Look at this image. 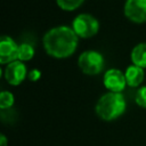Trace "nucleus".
Returning <instances> with one entry per match:
<instances>
[{
    "mask_svg": "<svg viewBox=\"0 0 146 146\" xmlns=\"http://www.w3.org/2000/svg\"><path fill=\"white\" fill-rule=\"evenodd\" d=\"M79 43V36L72 27L56 26L46 32L42 38V44L46 52L57 59L72 56Z\"/></svg>",
    "mask_w": 146,
    "mask_h": 146,
    "instance_id": "1",
    "label": "nucleus"
},
{
    "mask_svg": "<svg viewBox=\"0 0 146 146\" xmlns=\"http://www.w3.org/2000/svg\"><path fill=\"white\" fill-rule=\"evenodd\" d=\"M127 110L125 98L122 92H106L96 103V114L104 121H113L120 117Z\"/></svg>",
    "mask_w": 146,
    "mask_h": 146,
    "instance_id": "2",
    "label": "nucleus"
},
{
    "mask_svg": "<svg viewBox=\"0 0 146 146\" xmlns=\"http://www.w3.org/2000/svg\"><path fill=\"white\" fill-rule=\"evenodd\" d=\"M105 65L104 56L96 50H86L83 51L78 59V66L82 73L87 75H97L99 74Z\"/></svg>",
    "mask_w": 146,
    "mask_h": 146,
    "instance_id": "3",
    "label": "nucleus"
},
{
    "mask_svg": "<svg viewBox=\"0 0 146 146\" xmlns=\"http://www.w3.org/2000/svg\"><path fill=\"white\" fill-rule=\"evenodd\" d=\"M72 29L79 38L88 39L99 31V22L90 14H80L72 22Z\"/></svg>",
    "mask_w": 146,
    "mask_h": 146,
    "instance_id": "4",
    "label": "nucleus"
},
{
    "mask_svg": "<svg viewBox=\"0 0 146 146\" xmlns=\"http://www.w3.org/2000/svg\"><path fill=\"white\" fill-rule=\"evenodd\" d=\"M123 13L132 23H146V0H127Z\"/></svg>",
    "mask_w": 146,
    "mask_h": 146,
    "instance_id": "5",
    "label": "nucleus"
},
{
    "mask_svg": "<svg viewBox=\"0 0 146 146\" xmlns=\"http://www.w3.org/2000/svg\"><path fill=\"white\" fill-rule=\"evenodd\" d=\"M104 87L111 92H122L127 87L124 73L117 68H110L103 76Z\"/></svg>",
    "mask_w": 146,
    "mask_h": 146,
    "instance_id": "6",
    "label": "nucleus"
},
{
    "mask_svg": "<svg viewBox=\"0 0 146 146\" xmlns=\"http://www.w3.org/2000/svg\"><path fill=\"white\" fill-rule=\"evenodd\" d=\"M26 65L21 60H15L7 64L5 68V79L11 86H19L27 76Z\"/></svg>",
    "mask_w": 146,
    "mask_h": 146,
    "instance_id": "7",
    "label": "nucleus"
},
{
    "mask_svg": "<svg viewBox=\"0 0 146 146\" xmlns=\"http://www.w3.org/2000/svg\"><path fill=\"white\" fill-rule=\"evenodd\" d=\"M18 48L19 44L16 41L8 36L3 35L0 39V64H9L18 59Z\"/></svg>",
    "mask_w": 146,
    "mask_h": 146,
    "instance_id": "8",
    "label": "nucleus"
},
{
    "mask_svg": "<svg viewBox=\"0 0 146 146\" xmlns=\"http://www.w3.org/2000/svg\"><path fill=\"white\" fill-rule=\"evenodd\" d=\"M124 76H125L127 86L135 88V87H139L143 83L144 76H145V72H144V68L131 64L130 66H128L125 68Z\"/></svg>",
    "mask_w": 146,
    "mask_h": 146,
    "instance_id": "9",
    "label": "nucleus"
},
{
    "mask_svg": "<svg viewBox=\"0 0 146 146\" xmlns=\"http://www.w3.org/2000/svg\"><path fill=\"white\" fill-rule=\"evenodd\" d=\"M130 58L133 65L146 68V42H140L136 44L131 50Z\"/></svg>",
    "mask_w": 146,
    "mask_h": 146,
    "instance_id": "10",
    "label": "nucleus"
},
{
    "mask_svg": "<svg viewBox=\"0 0 146 146\" xmlns=\"http://www.w3.org/2000/svg\"><path fill=\"white\" fill-rule=\"evenodd\" d=\"M34 57V47L29 42H23L18 48V60L29 62Z\"/></svg>",
    "mask_w": 146,
    "mask_h": 146,
    "instance_id": "11",
    "label": "nucleus"
},
{
    "mask_svg": "<svg viewBox=\"0 0 146 146\" xmlns=\"http://www.w3.org/2000/svg\"><path fill=\"white\" fill-rule=\"evenodd\" d=\"M84 0H56L57 6L65 11H73L78 9Z\"/></svg>",
    "mask_w": 146,
    "mask_h": 146,
    "instance_id": "12",
    "label": "nucleus"
},
{
    "mask_svg": "<svg viewBox=\"0 0 146 146\" xmlns=\"http://www.w3.org/2000/svg\"><path fill=\"white\" fill-rule=\"evenodd\" d=\"M14 102H15V98L10 91H8V90L1 91V94H0V108H1V111L9 110L14 105Z\"/></svg>",
    "mask_w": 146,
    "mask_h": 146,
    "instance_id": "13",
    "label": "nucleus"
},
{
    "mask_svg": "<svg viewBox=\"0 0 146 146\" xmlns=\"http://www.w3.org/2000/svg\"><path fill=\"white\" fill-rule=\"evenodd\" d=\"M135 102L139 107L146 108V86H143V87L138 88V90L136 92Z\"/></svg>",
    "mask_w": 146,
    "mask_h": 146,
    "instance_id": "14",
    "label": "nucleus"
},
{
    "mask_svg": "<svg viewBox=\"0 0 146 146\" xmlns=\"http://www.w3.org/2000/svg\"><path fill=\"white\" fill-rule=\"evenodd\" d=\"M27 78H29V80H31V81H36V80H39V79L41 78V72H40L39 70H36V68L31 70V71L29 72V74H27Z\"/></svg>",
    "mask_w": 146,
    "mask_h": 146,
    "instance_id": "15",
    "label": "nucleus"
},
{
    "mask_svg": "<svg viewBox=\"0 0 146 146\" xmlns=\"http://www.w3.org/2000/svg\"><path fill=\"white\" fill-rule=\"evenodd\" d=\"M8 145V140H7V137L5 135H1L0 136V146H7Z\"/></svg>",
    "mask_w": 146,
    "mask_h": 146,
    "instance_id": "16",
    "label": "nucleus"
}]
</instances>
